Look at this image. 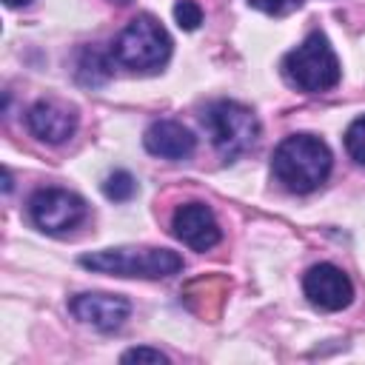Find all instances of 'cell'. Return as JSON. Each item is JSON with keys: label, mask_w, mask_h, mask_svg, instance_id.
I'll use <instances>...</instances> for the list:
<instances>
[{"label": "cell", "mask_w": 365, "mask_h": 365, "mask_svg": "<svg viewBox=\"0 0 365 365\" xmlns=\"http://www.w3.org/2000/svg\"><path fill=\"white\" fill-rule=\"evenodd\" d=\"M68 308L80 322H86V325H91L97 331H117V328H123V322L131 314V302L125 297L100 294V291H94V294L88 291V294L71 297Z\"/></svg>", "instance_id": "9"}, {"label": "cell", "mask_w": 365, "mask_h": 365, "mask_svg": "<svg viewBox=\"0 0 365 365\" xmlns=\"http://www.w3.org/2000/svg\"><path fill=\"white\" fill-rule=\"evenodd\" d=\"M80 265L114 277L163 279L182 271V257L171 248H106V251L83 254Z\"/></svg>", "instance_id": "4"}, {"label": "cell", "mask_w": 365, "mask_h": 365, "mask_svg": "<svg viewBox=\"0 0 365 365\" xmlns=\"http://www.w3.org/2000/svg\"><path fill=\"white\" fill-rule=\"evenodd\" d=\"M108 60L97 51V48H83L80 60H77V80L86 86H100L108 80Z\"/></svg>", "instance_id": "12"}, {"label": "cell", "mask_w": 365, "mask_h": 365, "mask_svg": "<svg viewBox=\"0 0 365 365\" xmlns=\"http://www.w3.org/2000/svg\"><path fill=\"white\" fill-rule=\"evenodd\" d=\"M111 60L131 71H157L171 57V37L151 14H137L111 43Z\"/></svg>", "instance_id": "2"}, {"label": "cell", "mask_w": 365, "mask_h": 365, "mask_svg": "<svg viewBox=\"0 0 365 365\" xmlns=\"http://www.w3.org/2000/svg\"><path fill=\"white\" fill-rule=\"evenodd\" d=\"M345 148H348V154L359 165H365V117H356L348 125V131H345Z\"/></svg>", "instance_id": "14"}, {"label": "cell", "mask_w": 365, "mask_h": 365, "mask_svg": "<svg viewBox=\"0 0 365 365\" xmlns=\"http://www.w3.org/2000/svg\"><path fill=\"white\" fill-rule=\"evenodd\" d=\"M254 9H259V11H268V14H279L285 6H288V0H248Z\"/></svg>", "instance_id": "17"}, {"label": "cell", "mask_w": 365, "mask_h": 365, "mask_svg": "<svg viewBox=\"0 0 365 365\" xmlns=\"http://www.w3.org/2000/svg\"><path fill=\"white\" fill-rule=\"evenodd\" d=\"M120 359H123V362H168V356H165L160 348H145V345L125 351Z\"/></svg>", "instance_id": "16"}, {"label": "cell", "mask_w": 365, "mask_h": 365, "mask_svg": "<svg viewBox=\"0 0 365 365\" xmlns=\"http://www.w3.org/2000/svg\"><path fill=\"white\" fill-rule=\"evenodd\" d=\"M9 9H17V6H26V3H31V0H3Z\"/></svg>", "instance_id": "18"}, {"label": "cell", "mask_w": 365, "mask_h": 365, "mask_svg": "<svg viewBox=\"0 0 365 365\" xmlns=\"http://www.w3.org/2000/svg\"><path fill=\"white\" fill-rule=\"evenodd\" d=\"M174 20H177L180 29L194 31V29L202 23V9H200L194 0H180V3L174 6Z\"/></svg>", "instance_id": "15"}, {"label": "cell", "mask_w": 365, "mask_h": 365, "mask_svg": "<svg viewBox=\"0 0 365 365\" xmlns=\"http://www.w3.org/2000/svg\"><path fill=\"white\" fill-rule=\"evenodd\" d=\"M282 74L299 91L319 94L339 83L342 68H339V60L328 43V37L314 31L282 57Z\"/></svg>", "instance_id": "3"}, {"label": "cell", "mask_w": 365, "mask_h": 365, "mask_svg": "<svg viewBox=\"0 0 365 365\" xmlns=\"http://www.w3.org/2000/svg\"><path fill=\"white\" fill-rule=\"evenodd\" d=\"M86 200L68 188H40L29 200V217L46 234H66L77 228L86 220Z\"/></svg>", "instance_id": "6"}, {"label": "cell", "mask_w": 365, "mask_h": 365, "mask_svg": "<svg viewBox=\"0 0 365 365\" xmlns=\"http://www.w3.org/2000/svg\"><path fill=\"white\" fill-rule=\"evenodd\" d=\"M171 231L182 245H188L194 251H208L222 240V228L205 202L180 205L171 217Z\"/></svg>", "instance_id": "8"}, {"label": "cell", "mask_w": 365, "mask_h": 365, "mask_svg": "<svg viewBox=\"0 0 365 365\" xmlns=\"http://www.w3.org/2000/svg\"><path fill=\"white\" fill-rule=\"evenodd\" d=\"M26 125L37 140H43L48 145H60L74 137L77 114H74V108H66L54 100H37L26 114Z\"/></svg>", "instance_id": "10"}, {"label": "cell", "mask_w": 365, "mask_h": 365, "mask_svg": "<svg viewBox=\"0 0 365 365\" xmlns=\"http://www.w3.org/2000/svg\"><path fill=\"white\" fill-rule=\"evenodd\" d=\"M202 128L208 131L214 148L225 160H234V157L245 154L259 137L257 114L248 106L237 103V100H214V103H208L205 111H202Z\"/></svg>", "instance_id": "5"}, {"label": "cell", "mask_w": 365, "mask_h": 365, "mask_svg": "<svg viewBox=\"0 0 365 365\" xmlns=\"http://www.w3.org/2000/svg\"><path fill=\"white\" fill-rule=\"evenodd\" d=\"M302 291H305L308 302L322 311H342L354 299V285H351L348 274L331 262L311 265L302 277Z\"/></svg>", "instance_id": "7"}, {"label": "cell", "mask_w": 365, "mask_h": 365, "mask_svg": "<svg viewBox=\"0 0 365 365\" xmlns=\"http://www.w3.org/2000/svg\"><path fill=\"white\" fill-rule=\"evenodd\" d=\"M271 171L288 191L308 194L328 180L331 148L314 134H291L274 148Z\"/></svg>", "instance_id": "1"}, {"label": "cell", "mask_w": 365, "mask_h": 365, "mask_svg": "<svg viewBox=\"0 0 365 365\" xmlns=\"http://www.w3.org/2000/svg\"><path fill=\"white\" fill-rule=\"evenodd\" d=\"M103 194H106L108 200H114V202H125V200H131V197L137 194V180H134L128 171L117 168V171H111V174L103 180Z\"/></svg>", "instance_id": "13"}, {"label": "cell", "mask_w": 365, "mask_h": 365, "mask_svg": "<svg viewBox=\"0 0 365 365\" xmlns=\"http://www.w3.org/2000/svg\"><path fill=\"white\" fill-rule=\"evenodd\" d=\"M143 145L148 154L163 157V160H185L194 145L197 137L177 120H154L145 134H143Z\"/></svg>", "instance_id": "11"}]
</instances>
